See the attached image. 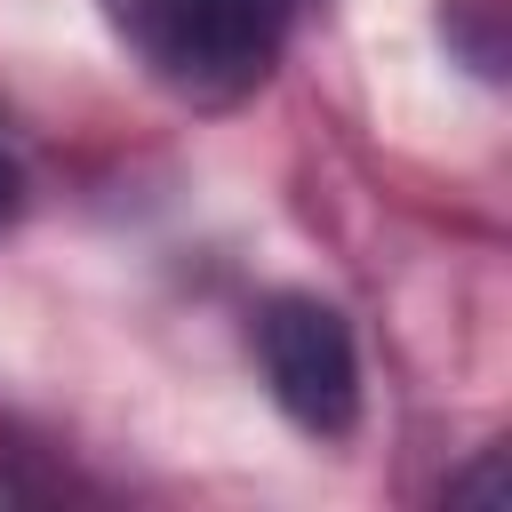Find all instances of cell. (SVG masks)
I'll use <instances>...</instances> for the list:
<instances>
[{
	"instance_id": "6da1fadb",
	"label": "cell",
	"mask_w": 512,
	"mask_h": 512,
	"mask_svg": "<svg viewBox=\"0 0 512 512\" xmlns=\"http://www.w3.org/2000/svg\"><path fill=\"white\" fill-rule=\"evenodd\" d=\"M120 48L184 104H240L280 64L304 0H96Z\"/></svg>"
},
{
	"instance_id": "7a4b0ae2",
	"label": "cell",
	"mask_w": 512,
	"mask_h": 512,
	"mask_svg": "<svg viewBox=\"0 0 512 512\" xmlns=\"http://www.w3.org/2000/svg\"><path fill=\"white\" fill-rule=\"evenodd\" d=\"M256 368L280 400V416L312 440H344L360 424V352L336 304L320 296H272L256 312Z\"/></svg>"
},
{
	"instance_id": "3957f363",
	"label": "cell",
	"mask_w": 512,
	"mask_h": 512,
	"mask_svg": "<svg viewBox=\"0 0 512 512\" xmlns=\"http://www.w3.org/2000/svg\"><path fill=\"white\" fill-rule=\"evenodd\" d=\"M16 208H24V168H16V152L0 144V232L16 224Z\"/></svg>"
}]
</instances>
